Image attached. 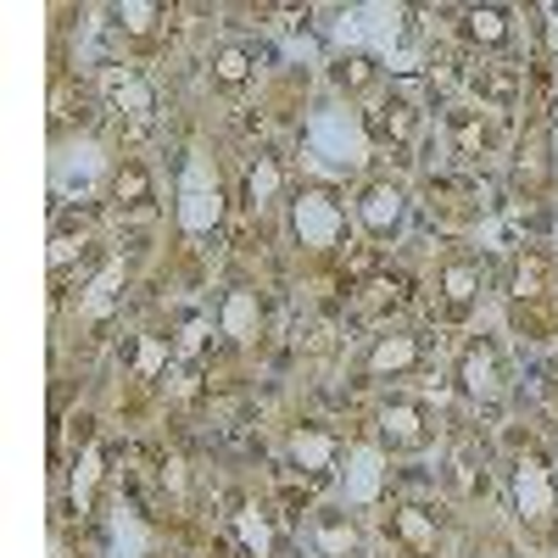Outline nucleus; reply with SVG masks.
Segmentation results:
<instances>
[{
	"instance_id": "obj_1",
	"label": "nucleus",
	"mask_w": 558,
	"mask_h": 558,
	"mask_svg": "<svg viewBox=\"0 0 558 558\" xmlns=\"http://www.w3.org/2000/svg\"><path fill=\"white\" fill-rule=\"evenodd\" d=\"M291 229H296V241L307 252H330L341 241V229H347V213L324 184H307V191L291 196Z\"/></svg>"
},
{
	"instance_id": "obj_4",
	"label": "nucleus",
	"mask_w": 558,
	"mask_h": 558,
	"mask_svg": "<svg viewBox=\"0 0 558 558\" xmlns=\"http://www.w3.org/2000/svg\"><path fill=\"white\" fill-rule=\"evenodd\" d=\"M436 436V418L425 402H413V397H391L380 408V441L386 452H418V447H430Z\"/></svg>"
},
{
	"instance_id": "obj_5",
	"label": "nucleus",
	"mask_w": 558,
	"mask_h": 558,
	"mask_svg": "<svg viewBox=\"0 0 558 558\" xmlns=\"http://www.w3.org/2000/svg\"><path fill=\"white\" fill-rule=\"evenodd\" d=\"M481 291H486V263H481V257L458 252V257L441 263V274H436V296H441V313H447V318H463V313L481 302Z\"/></svg>"
},
{
	"instance_id": "obj_26",
	"label": "nucleus",
	"mask_w": 558,
	"mask_h": 558,
	"mask_svg": "<svg viewBox=\"0 0 558 558\" xmlns=\"http://www.w3.org/2000/svg\"><path fill=\"white\" fill-rule=\"evenodd\" d=\"M162 17H168V7H118V23H123V34H134V39H151Z\"/></svg>"
},
{
	"instance_id": "obj_24",
	"label": "nucleus",
	"mask_w": 558,
	"mask_h": 558,
	"mask_svg": "<svg viewBox=\"0 0 558 558\" xmlns=\"http://www.w3.org/2000/svg\"><path fill=\"white\" fill-rule=\"evenodd\" d=\"M235 525H241V542H246V553H257V558H279V536H274V525H268V514H263V508H241V514H235Z\"/></svg>"
},
{
	"instance_id": "obj_19",
	"label": "nucleus",
	"mask_w": 558,
	"mask_h": 558,
	"mask_svg": "<svg viewBox=\"0 0 558 558\" xmlns=\"http://www.w3.org/2000/svg\"><path fill=\"white\" fill-rule=\"evenodd\" d=\"M547 173H553V162H547V129H531V140L520 146V162H514V184L525 196H542Z\"/></svg>"
},
{
	"instance_id": "obj_25",
	"label": "nucleus",
	"mask_w": 558,
	"mask_h": 558,
	"mask_svg": "<svg viewBox=\"0 0 558 558\" xmlns=\"http://www.w3.org/2000/svg\"><path fill=\"white\" fill-rule=\"evenodd\" d=\"M330 78L347 89V96H357V89H368V84H375V62H368V57H336Z\"/></svg>"
},
{
	"instance_id": "obj_28",
	"label": "nucleus",
	"mask_w": 558,
	"mask_h": 558,
	"mask_svg": "<svg viewBox=\"0 0 558 558\" xmlns=\"http://www.w3.org/2000/svg\"><path fill=\"white\" fill-rule=\"evenodd\" d=\"M547 397H553V408H558V368H553V375H547Z\"/></svg>"
},
{
	"instance_id": "obj_21",
	"label": "nucleus",
	"mask_w": 558,
	"mask_h": 558,
	"mask_svg": "<svg viewBox=\"0 0 558 558\" xmlns=\"http://www.w3.org/2000/svg\"><path fill=\"white\" fill-rule=\"evenodd\" d=\"M463 39H470V45H492V51H497V45L514 39V23H508L502 7H470V12H463Z\"/></svg>"
},
{
	"instance_id": "obj_16",
	"label": "nucleus",
	"mask_w": 558,
	"mask_h": 558,
	"mask_svg": "<svg viewBox=\"0 0 558 558\" xmlns=\"http://www.w3.org/2000/svg\"><path fill=\"white\" fill-rule=\"evenodd\" d=\"M257 330H263V302H257L252 286H235V291L223 296V336L235 341V347H246Z\"/></svg>"
},
{
	"instance_id": "obj_20",
	"label": "nucleus",
	"mask_w": 558,
	"mask_h": 558,
	"mask_svg": "<svg viewBox=\"0 0 558 558\" xmlns=\"http://www.w3.org/2000/svg\"><path fill=\"white\" fill-rule=\"evenodd\" d=\"M257 73V57L246 51V45H223V51L213 57V89H223V96H235V89H246Z\"/></svg>"
},
{
	"instance_id": "obj_11",
	"label": "nucleus",
	"mask_w": 558,
	"mask_h": 558,
	"mask_svg": "<svg viewBox=\"0 0 558 558\" xmlns=\"http://www.w3.org/2000/svg\"><path fill=\"white\" fill-rule=\"evenodd\" d=\"M547 291H553V257L536 252V246H525L514 257V268H508V296L525 307V302H542Z\"/></svg>"
},
{
	"instance_id": "obj_17",
	"label": "nucleus",
	"mask_w": 558,
	"mask_h": 558,
	"mask_svg": "<svg viewBox=\"0 0 558 558\" xmlns=\"http://www.w3.org/2000/svg\"><path fill=\"white\" fill-rule=\"evenodd\" d=\"M470 89L481 96V107H514L520 89H525V73L508 68V62H492V68L470 73Z\"/></svg>"
},
{
	"instance_id": "obj_22",
	"label": "nucleus",
	"mask_w": 558,
	"mask_h": 558,
	"mask_svg": "<svg viewBox=\"0 0 558 558\" xmlns=\"http://www.w3.org/2000/svg\"><path fill=\"white\" fill-rule=\"evenodd\" d=\"M408 286H413V279L408 274H375V279H363V313L368 318H380V313H397L402 302H408Z\"/></svg>"
},
{
	"instance_id": "obj_6",
	"label": "nucleus",
	"mask_w": 558,
	"mask_h": 558,
	"mask_svg": "<svg viewBox=\"0 0 558 558\" xmlns=\"http://www.w3.org/2000/svg\"><path fill=\"white\" fill-rule=\"evenodd\" d=\"M425 363V347H418V336L413 330H386V336H375V347H368V380H402V375H413V368Z\"/></svg>"
},
{
	"instance_id": "obj_10",
	"label": "nucleus",
	"mask_w": 558,
	"mask_h": 558,
	"mask_svg": "<svg viewBox=\"0 0 558 558\" xmlns=\"http://www.w3.org/2000/svg\"><path fill=\"white\" fill-rule=\"evenodd\" d=\"M368 134H375L380 146H391V151H408V146H413V134H418V107L402 101V96H391L386 107L368 112Z\"/></svg>"
},
{
	"instance_id": "obj_3",
	"label": "nucleus",
	"mask_w": 558,
	"mask_h": 558,
	"mask_svg": "<svg viewBox=\"0 0 558 558\" xmlns=\"http://www.w3.org/2000/svg\"><path fill=\"white\" fill-rule=\"evenodd\" d=\"M357 223H363V235L375 241V246L397 241L402 223H408V191H402V184H391V179H375L357 196Z\"/></svg>"
},
{
	"instance_id": "obj_14",
	"label": "nucleus",
	"mask_w": 558,
	"mask_h": 558,
	"mask_svg": "<svg viewBox=\"0 0 558 558\" xmlns=\"http://www.w3.org/2000/svg\"><path fill=\"white\" fill-rule=\"evenodd\" d=\"M447 481H452V492H458L463 502L486 497V452H481L475 441H458L452 458H447Z\"/></svg>"
},
{
	"instance_id": "obj_27",
	"label": "nucleus",
	"mask_w": 558,
	"mask_h": 558,
	"mask_svg": "<svg viewBox=\"0 0 558 558\" xmlns=\"http://www.w3.org/2000/svg\"><path fill=\"white\" fill-rule=\"evenodd\" d=\"M157 363H162V341H157V336H146V352H140V375L151 380V375H157Z\"/></svg>"
},
{
	"instance_id": "obj_13",
	"label": "nucleus",
	"mask_w": 558,
	"mask_h": 558,
	"mask_svg": "<svg viewBox=\"0 0 558 558\" xmlns=\"http://www.w3.org/2000/svg\"><path fill=\"white\" fill-rule=\"evenodd\" d=\"M447 134H452V146H458L463 162H475V157L492 151V118L475 112V107H452L447 112Z\"/></svg>"
},
{
	"instance_id": "obj_29",
	"label": "nucleus",
	"mask_w": 558,
	"mask_h": 558,
	"mask_svg": "<svg viewBox=\"0 0 558 558\" xmlns=\"http://www.w3.org/2000/svg\"><path fill=\"white\" fill-rule=\"evenodd\" d=\"M475 558H514V553H508V547H486V553H475Z\"/></svg>"
},
{
	"instance_id": "obj_2",
	"label": "nucleus",
	"mask_w": 558,
	"mask_h": 558,
	"mask_svg": "<svg viewBox=\"0 0 558 558\" xmlns=\"http://www.w3.org/2000/svg\"><path fill=\"white\" fill-rule=\"evenodd\" d=\"M458 391L470 402H481V408H497L508 397V368H502V347L497 341L475 336L470 347H463V357H458Z\"/></svg>"
},
{
	"instance_id": "obj_12",
	"label": "nucleus",
	"mask_w": 558,
	"mask_h": 558,
	"mask_svg": "<svg viewBox=\"0 0 558 558\" xmlns=\"http://www.w3.org/2000/svg\"><path fill=\"white\" fill-rule=\"evenodd\" d=\"M336 452H341V441L324 425H296L291 430V458H296V470H307V475H330Z\"/></svg>"
},
{
	"instance_id": "obj_18",
	"label": "nucleus",
	"mask_w": 558,
	"mask_h": 558,
	"mask_svg": "<svg viewBox=\"0 0 558 558\" xmlns=\"http://www.w3.org/2000/svg\"><path fill=\"white\" fill-rule=\"evenodd\" d=\"M112 202H118V213H151V202H157L151 173L140 168V162H118V173H112Z\"/></svg>"
},
{
	"instance_id": "obj_23",
	"label": "nucleus",
	"mask_w": 558,
	"mask_h": 558,
	"mask_svg": "<svg viewBox=\"0 0 558 558\" xmlns=\"http://www.w3.org/2000/svg\"><path fill=\"white\" fill-rule=\"evenodd\" d=\"M279 184H286V173H279V157H257L246 168V207L263 213L268 202H279Z\"/></svg>"
},
{
	"instance_id": "obj_15",
	"label": "nucleus",
	"mask_w": 558,
	"mask_h": 558,
	"mask_svg": "<svg viewBox=\"0 0 558 558\" xmlns=\"http://www.w3.org/2000/svg\"><path fill=\"white\" fill-rule=\"evenodd\" d=\"M307 536H313V553L318 558H357V525H352V514H313Z\"/></svg>"
},
{
	"instance_id": "obj_8",
	"label": "nucleus",
	"mask_w": 558,
	"mask_h": 558,
	"mask_svg": "<svg viewBox=\"0 0 558 558\" xmlns=\"http://www.w3.org/2000/svg\"><path fill=\"white\" fill-rule=\"evenodd\" d=\"M391 536L402 542L408 558H436V547H441V520L430 514V508H418V502H397V508H391Z\"/></svg>"
},
{
	"instance_id": "obj_7",
	"label": "nucleus",
	"mask_w": 558,
	"mask_h": 558,
	"mask_svg": "<svg viewBox=\"0 0 558 558\" xmlns=\"http://www.w3.org/2000/svg\"><path fill=\"white\" fill-rule=\"evenodd\" d=\"M514 497H520V520H531V525H547V514L558 508V492H553V470L542 463V452H525V458H520Z\"/></svg>"
},
{
	"instance_id": "obj_9",
	"label": "nucleus",
	"mask_w": 558,
	"mask_h": 558,
	"mask_svg": "<svg viewBox=\"0 0 558 558\" xmlns=\"http://www.w3.org/2000/svg\"><path fill=\"white\" fill-rule=\"evenodd\" d=\"M101 96H107V107L123 118H134V123H146L151 112H157V101H151V89H146V78H140L134 68H107V78H101Z\"/></svg>"
}]
</instances>
